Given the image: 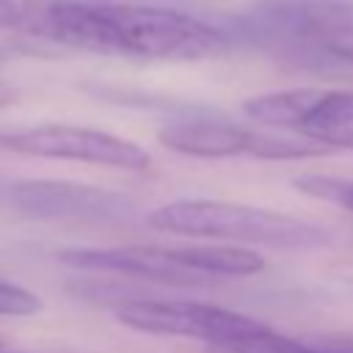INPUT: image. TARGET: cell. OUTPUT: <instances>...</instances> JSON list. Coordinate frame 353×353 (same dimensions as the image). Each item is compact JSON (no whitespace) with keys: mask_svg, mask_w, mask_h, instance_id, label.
<instances>
[{"mask_svg":"<svg viewBox=\"0 0 353 353\" xmlns=\"http://www.w3.org/2000/svg\"><path fill=\"white\" fill-rule=\"evenodd\" d=\"M0 350H6V347H3V339H0Z\"/></svg>","mask_w":353,"mask_h":353,"instance_id":"obj_18","label":"cell"},{"mask_svg":"<svg viewBox=\"0 0 353 353\" xmlns=\"http://www.w3.org/2000/svg\"><path fill=\"white\" fill-rule=\"evenodd\" d=\"M259 14L268 25L309 36L320 47L342 33H353L350 0H268Z\"/></svg>","mask_w":353,"mask_h":353,"instance_id":"obj_8","label":"cell"},{"mask_svg":"<svg viewBox=\"0 0 353 353\" xmlns=\"http://www.w3.org/2000/svg\"><path fill=\"white\" fill-rule=\"evenodd\" d=\"M0 149L25 157L74 160L119 171H146L152 165V157L141 143L121 138L116 132L77 124L0 127Z\"/></svg>","mask_w":353,"mask_h":353,"instance_id":"obj_4","label":"cell"},{"mask_svg":"<svg viewBox=\"0 0 353 353\" xmlns=\"http://www.w3.org/2000/svg\"><path fill=\"white\" fill-rule=\"evenodd\" d=\"M3 30L50 44L146 61H204L229 50L204 19L154 6H91L74 0H6Z\"/></svg>","mask_w":353,"mask_h":353,"instance_id":"obj_1","label":"cell"},{"mask_svg":"<svg viewBox=\"0 0 353 353\" xmlns=\"http://www.w3.org/2000/svg\"><path fill=\"white\" fill-rule=\"evenodd\" d=\"M14 102H17V91H14L6 80H0V110H3V108H11Z\"/></svg>","mask_w":353,"mask_h":353,"instance_id":"obj_14","label":"cell"},{"mask_svg":"<svg viewBox=\"0 0 353 353\" xmlns=\"http://www.w3.org/2000/svg\"><path fill=\"white\" fill-rule=\"evenodd\" d=\"M41 312V298L28 287L0 279V314L3 317H28Z\"/></svg>","mask_w":353,"mask_h":353,"instance_id":"obj_11","label":"cell"},{"mask_svg":"<svg viewBox=\"0 0 353 353\" xmlns=\"http://www.w3.org/2000/svg\"><path fill=\"white\" fill-rule=\"evenodd\" d=\"M168 3H182V6H199V8H212V6H223L226 0H168Z\"/></svg>","mask_w":353,"mask_h":353,"instance_id":"obj_15","label":"cell"},{"mask_svg":"<svg viewBox=\"0 0 353 353\" xmlns=\"http://www.w3.org/2000/svg\"><path fill=\"white\" fill-rule=\"evenodd\" d=\"M157 141L163 143V149L188 154V157H204V160L240 157V154L251 157L256 143V130H248L232 121L199 119V121L165 124L157 132Z\"/></svg>","mask_w":353,"mask_h":353,"instance_id":"obj_7","label":"cell"},{"mask_svg":"<svg viewBox=\"0 0 353 353\" xmlns=\"http://www.w3.org/2000/svg\"><path fill=\"white\" fill-rule=\"evenodd\" d=\"M8 193H11V185H3V182H0V201L8 204Z\"/></svg>","mask_w":353,"mask_h":353,"instance_id":"obj_16","label":"cell"},{"mask_svg":"<svg viewBox=\"0 0 353 353\" xmlns=\"http://www.w3.org/2000/svg\"><path fill=\"white\" fill-rule=\"evenodd\" d=\"M113 314L121 325L132 331L154 334V336L199 339V342H207V347L229 345L268 328L265 323L248 314L212 306V303H199V301H160V298L121 301L113 306Z\"/></svg>","mask_w":353,"mask_h":353,"instance_id":"obj_5","label":"cell"},{"mask_svg":"<svg viewBox=\"0 0 353 353\" xmlns=\"http://www.w3.org/2000/svg\"><path fill=\"white\" fill-rule=\"evenodd\" d=\"M331 88H281V91H268L248 97L243 102V113L254 121L270 124V127H284L295 130L298 135L314 121L320 108L325 105Z\"/></svg>","mask_w":353,"mask_h":353,"instance_id":"obj_9","label":"cell"},{"mask_svg":"<svg viewBox=\"0 0 353 353\" xmlns=\"http://www.w3.org/2000/svg\"><path fill=\"white\" fill-rule=\"evenodd\" d=\"M323 50L331 52V55H336V58H342V61H350L353 63V33H342V36L325 41Z\"/></svg>","mask_w":353,"mask_h":353,"instance_id":"obj_13","label":"cell"},{"mask_svg":"<svg viewBox=\"0 0 353 353\" xmlns=\"http://www.w3.org/2000/svg\"><path fill=\"white\" fill-rule=\"evenodd\" d=\"M320 143H328L334 149H353V110L345 113L342 119H336L334 124H328L320 135H317Z\"/></svg>","mask_w":353,"mask_h":353,"instance_id":"obj_12","label":"cell"},{"mask_svg":"<svg viewBox=\"0 0 353 353\" xmlns=\"http://www.w3.org/2000/svg\"><path fill=\"white\" fill-rule=\"evenodd\" d=\"M146 223L157 232L218 243H259L270 248H317L328 243V232L317 223L221 199L165 201L146 215Z\"/></svg>","mask_w":353,"mask_h":353,"instance_id":"obj_3","label":"cell"},{"mask_svg":"<svg viewBox=\"0 0 353 353\" xmlns=\"http://www.w3.org/2000/svg\"><path fill=\"white\" fill-rule=\"evenodd\" d=\"M0 353H17V350H0Z\"/></svg>","mask_w":353,"mask_h":353,"instance_id":"obj_17","label":"cell"},{"mask_svg":"<svg viewBox=\"0 0 353 353\" xmlns=\"http://www.w3.org/2000/svg\"><path fill=\"white\" fill-rule=\"evenodd\" d=\"M61 262L80 270H102L165 284H201L210 279L256 276L268 265L262 254L226 243L66 248L61 251Z\"/></svg>","mask_w":353,"mask_h":353,"instance_id":"obj_2","label":"cell"},{"mask_svg":"<svg viewBox=\"0 0 353 353\" xmlns=\"http://www.w3.org/2000/svg\"><path fill=\"white\" fill-rule=\"evenodd\" d=\"M292 188L309 199H320L353 212V179H339L328 174H301L292 179Z\"/></svg>","mask_w":353,"mask_h":353,"instance_id":"obj_10","label":"cell"},{"mask_svg":"<svg viewBox=\"0 0 353 353\" xmlns=\"http://www.w3.org/2000/svg\"><path fill=\"white\" fill-rule=\"evenodd\" d=\"M8 204L36 218H110L127 212L130 207L119 193L58 179L11 182Z\"/></svg>","mask_w":353,"mask_h":353,"instance_id":"obj_6","label":"cell"}]
</instances>
